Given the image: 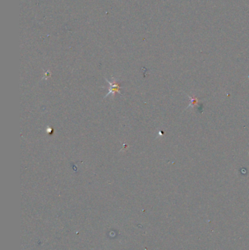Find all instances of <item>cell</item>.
<instances>
[{
    "label": "cell",
    "mask_w": 249,
    "mask_h": 250,
    "mask_svg": "<svg viewBox=\"0 0 249 250\" xmlns=\"http://www.w3.org/2000/svg\"><path fill=\"white\" fill-rule=\"evenodd\" d=\"M109 84H110V92L107 94V95L110 93H114V92H119V86H118V84H116V83H114V84H112L111 83V84H110V82H109Z\"/></svg>",
    "instance_id": "obj_1"
},
{
    "label": "cell",
    "mask_w": 249,
    "mask_h": 250,
    "mask_svg": "<svg viewBox=\"0 0 249 250\" xmlns=\"http://www.w3.org/2000/svg\"><path fill=\"white\" fill-rule=\"evenodd\" d=\"M188 97L191 99V103L189 104V105L188 106V108H189L190 106H194V105H197L199 103L198 99L197 97H192L191 96H188Z\"/></svg>",
    "instance_id": "obj_2"
}]
</instances>
